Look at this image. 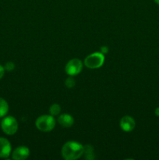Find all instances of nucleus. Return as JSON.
<instances>
[{"instance_id":"423d86ee","label":"nucleus","mask_w":159,"mask_h":160,"mask_svg":"<svg viewBox=\"0 0 159 160\" xmlns=\"http://www.w3.org/2000/svg\"><path fill=\"white\" fill-rule=\"evenodd\" d=\"M120 128L123 131L130 132L135 128L136 122L132 117L130 116H125L120 120Z\"/></svg>"},{"instance_id":"9d476101","label":"nucleus","mask_w":159,"mask_h":160,"mask_svg":"<svg viewBox=\"0 0 159 160\" xmlns=\"http://www.w3.org/2000/svg\"><path fill=\"white\" fill-rule=\"evenodd\" d=\"M9 111V105L7 102L0 98V118L5 117Z\"/></svg>"},{"instance_id":"7ed1b4c3","label":"nucleus","mask_w":159,"mask_h":160,"mask_svg":"<svg viewBox=\"0 0 159 160\" xmlns=\"http://www.w3.org/2000/svg\"><path fill=\"white\" fill-rule=\"evenodd\" d=\"M104 62V54L100 52H94L89 55L84 59V64L89 69L100 68Z\"/></svg>"},{"instance_id":"9b49d317","label":"nucleus","mask_w":159,"mask_h":160,"mask_svg":"<svg viewBox=\"0 0 159 160\" xmlns=\"http://www.w3.org/2000/svg\"><path fill=\"white\" fill-rule=\"evenodd\" d=\"M84 153H85V158L87 159H94V148L91 145H86L84 147Z\"/></svg>"},{"instance_id":"2eb2a0df","label":"nucleus","mask_w":159,"mask_h":160,"mask_svg":"<svg viewBox=\"0 0 159 160\" xmlns=\"http://www.w3.org/2000/svg\"><path fill=\"white\" fill-rule=\"evenodd\" d=\"M5 73V68L2 65H0V79H2Z\"/></svg>"},{"instance_id":"0eeeda50","label":"nucleus","mask_w":159,"mask_h":160,"mask_svg":"<svg viewBox=\"0 0 159 160\" xmlns=\"http://www.w3.org/2000/svg\"><path fill=\"white\" fill-rule=\"evenodd\" d=\"M30 156V150L26 146H19L12 152V158L15 160H24Z\"/></svg>"},{"instance_id":"6e6552de","label":"nucleus","mask_w":159,"mask_h":160,"mask_svg":"<svg viewBox=\"0 0 159 160\" xmlns=\"http://www.w3.org/2000/svg\"><path fill=\"white\" fill-rule=\"evenodd\" d=\"M11 152V144L4 138H0V158H8Z\"/></svg>"},{"instance_id":"a211bd4d","label":"nucleus","mask_w":159,"mask_h":160,"mask_svg":"<svg viewBox=\"0 0 159 160\" xmlns=\"http://www.w3.org/2000/svg\"><path fill=\"white\" fill-rule=\"evenodd\" d=\"M154 2H155L157 5H159V0H154Z\"/></svg>"},{"instance_id":"f03ea898","label":"nucleus","mask_w":159,"mask_h":160,"mask_svg":"<svg viewBox=\"0 0 159 160\" xmlns=\"http://www.w3.org/2000/svg\"><path fill=\"white\" fill-rule=\"evenodd\" d=\"M35 125L37 129L43 132H49L55 126V120L51 115H42L37 119Z\"/></svg>"},{"instance_id":"1a4fd4ad","label":"nucleus","mask_w":159,"mask_h":160,"mask_svg":"<svg viewBox=\"0 0 159 160\" xmlns=\"http://www.w3.org/2000/svg\"><path fill=\"white\" fill-rule=\"evenodd\" d=\"M58 123L63 128H70L74 123V119L70 114L63 113L58 117Z\"/></svg>"},{"instance_id":"20e7f679","label":"nucleus","mask_w":159,"mask_h":160,"mask_svg":"<svg viewBox=\"0 0 159 160\" xmlns=\"http://www.w3.org/2000/svg\"><path fill=\"white\" fill-rule=\"evenodd\" d=\"M1 128L3 132L8 135H12L16 134L18 130V123L13 117H6L1 123Z\"/></svg>"},{"instance_id":"f8f14e48","label":"nucleus","mask_w":159,"mask_h":160,"mask_svg":"<svg viewBox=\"0 0 159 160\" xmlns=\"http://www.w3.org/2000/svg\"><path fill=\"white\" fill-rule=\"evenodd\" d=\"M49 112H50V114H51V116H53V117H55V116H58L61 112L60 106H59V104H56V103L52 104L51 106H50Z\"/></svg>"},{"instance_id":"f3484780","label":"nucleus","mask_w":159,"mask_h":160,"mask_svg":"<svg viewBox=\"0 0 159 160\" xmlns=\"http://www.w3.org/2000/svg\"><path fill=\"white\" fill-rule=\"evenodd\" d=\"M154 112H155V115L157 116V117H159V107L156 108L155 111H154Z\"/></svg>"},{"instance_id":"4468645a","label":"nucleus","mask_w":159,"mask_h":160,"mask_svg":"<svg viewBox=\"0 0 159 160\" xmlns=\"http://www.w3.org/2000/svg\"><path fill=\"white\" fill-rule=\"evenodd\" d=\"M5 70H6L7 71H12L15 68V64L12 62H6V65H5Z\"/></svg>"},{"instance_id":"39448f33","label":"nucleus","mask_w":159,"mask_h":160,"mask_svg":"<svg viewBox=\"0 0 159 160\" xmlns=\"http://www.w3.org/2000/svg\"><path fill=\"white\" fill-rule=\"evenodd\" d=\"M83 69V63L79 59H72L66 63L65 71L70 76H76Z\"/></svg>"},{"instance_id":"dca6fc26","label":"nucleus","mask_w":159,"mask_h":160,"mask_svg":"<svg viewBox=\"0 0 159 160\" xmlns=\"http://www.w3.org/2000/svg\"><path fill=\"white\" fill-rule=\"evenodd\" d=\"M108 52V48L106 46H103L101 47V52L102 53V54H106V53Z\"/></svg>"},{"instance_id":"ddd939ff","label":"nucleus","mask_w":159,"mask_h":160,"mask_svg":"<svg viewBox=\"0 0 159 160\" xmlns=\"http://www.w3.org/2000/svg\"><path fill=\"white\" fill-rule=\"evenodd\" d=\"M75 84H76V81H75V80L72 78H67L65 81V86H66L67 88H72L74 87Z\"/></svg>"},{"instance_id":"f257e3e1","label":"nucleus","mask_w":159,"mask_h":160,"mask_svg":"<svg viewBox=\"0 0 159 160\" xmlns=\"http://www.w3.org/2000/svg\"><path fill=\"white\" fill-rule=\"evenodd\" d=\"M84 147L76 142H68L62 146V157L66 160H76L84 155Z\"/></svg>"}]
</instances>
